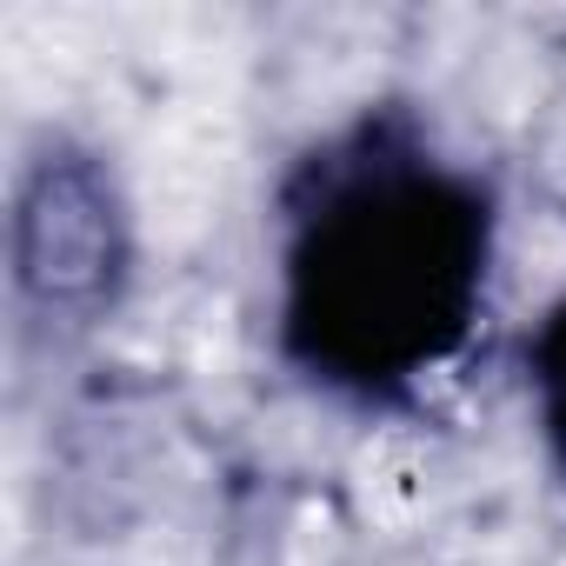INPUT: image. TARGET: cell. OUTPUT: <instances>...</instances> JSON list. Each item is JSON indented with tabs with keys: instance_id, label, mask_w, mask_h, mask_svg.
Wrapping results in <instances>:
<instances>
[{
	"instance_id": "6da1fadb",
	"label": "cell",
	"mask_w": 566,
	"mask_h": 566,
	"mask_svg": "<svg viewBox=\"0 0 566 566\" xmlns=\"http://www.w3.org/2000/svg\"><path fill=\"white\" fill-rule=\"evenodd\" d=\"M486 260L493 200L480 180L413 140L367 134L321 167L314 200L294 213L280 340L340 394H400L467 347Z\"/></svg>"
},
{
	"instance_id": "7a4b0ae2",
	"label": "cell",
	"mask_w": 566,
	"mask_h": 566,
	"mask_svg": "<svg viewBox=\"0 0 566 566\" xmlns=\"http://www.w3.org/2000/svg\"><path fill=\"white\" fill-rule=\"evenodd\" d=\"M8 266H14V301L41 327H94L134 266L127 200L101 154L54 140L28 160L14 187L8 220Z\"/></svg>"
},
{
	"instance_id": "3957f363",
	"label": "cell",
	"mask_w": 566,
	"mask_h": 566,
	"mask_svg": "<svg viewBox=\"0 0 566 566\" xmlns=\"http://www.w3.org/2000/svg\"><path fill=\"white\" fill-rule=\"evenodd\" d=\"M533 394H539L546 447H553V460L566 473V301H553L539 334H533Z\"/></svg>"
}]
</instances>
